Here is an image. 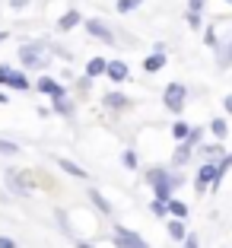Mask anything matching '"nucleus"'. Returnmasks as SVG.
Listing matches in <instances>:
<instances>
[{
    "mask_svg": "<svg viewBox=\"0 0 232 248\" xmlns=\"http://www.w3.org/2000/svg\"><path fill=\"white\" fill-rule=\"evenodd\" d=\"M7 188L13 194L26 197L35 191V178H32V172H22V169H7Z\"/></svg>",
    "mask_w": 232,
    "mask_h": 248,
    "instance_id": "f257e3e1",
    "label": "nucleus"
},
{
    "mask_svg": "<svg viewBox=\"0 0 232 248\" xmlns=\"http://www.w3.org/2000/svg\"><path fill=\"white\" fill-rule=\"evenodd\" d=\"M146 185L150 188H178L182 185V175H175V172H169L166 166H153L150 172H146Z\"/></svg>",
    "mask_w": 232,
    "mask_h": 248,
    "instance_id": "f03ea898",
    "label": "nucleus"
},
{
    "mask_svg": "<svg viewBox=\"0 0 232 248\" xmlns=\"http://www.w3.org/2000/svg\"><path fill=\"white\" fill-rule=\"evenodd\" d=\"M185 99H188V89H185V83H169V86H166L162 102H166V108L172 111V115H178V111L185 108Z\"/></svg>",
    "mask_w": 232,
    "mask_h": 248,
    "instance_id": "7ed1b4c3",
    "label": "nucleus"
},
{
    "mask_svg": "<svg viewBox=\"0 0 232 248\" xmlns=\"http://www.w3.org/2000/svg\"><path fill=\"white\" fill-rule=\"evenodd\" d=\"M111 242H115V248H150L137 232H131V229H124V226H115Z\"/></svg>",
    "mask_w": 232,
    "mask_h": 248,
    "instance_id": "20e7f679",
    "label": "nucleus"
},
{
    "mask_svg": "<svg viewBox=\"0 0 232 248\" xmlns=\"http://www.w3.org/2000/svg\"><path fill=\"white\" fill-rule=\"evenodd\" d=\"M86 32L93 38H99V42H105V45H115L118 38H115V29H111L105 19H86Z\"/></svg>",
    "mask_w": 232,
    "mask_h": 248,
    "instance_id": "39448f33",
    "label": "nucleus"
},
{
    "mask_svg": "<svg viewBox=\"0 0 232 248\" xmlns=\"http://www.w3.org/2000/svg\"><path fill=\"white\" fill-rule=\"evenodd\" d=\"M19 64L22 67H42L45 58H42V42H26L19 48Z\"/></svg>",
    "mask_w": 232,
    "mask_h": 248,
    "instance_id": "423d86ee",
    "label": "nucleus"
},
{
    "mask_svg": "<svg viewBox=\"0 0 232 248\" xmlns=\"http://www.w3.org/2000/svg\"><path fill=\"white\" fill-rule=\"evenodd\" d=\"M207 185H219V175H217V162H203L201 172H197V194H203L207 191Z\"/></svg>",
    "mask_w": 232,
    "mask_h": 248,
    "instance_id": "0eeeda50",
    "label": "nucleus"
},
{
    "mask_svg": "<svg viewBox=\"0 0 232 248\" xmlns=\"http://www.w3.org/2000/svg\"><path fill=\"white\" fill-rule=\"evenodd\" d=\"M102 105H105V108H111V111H127V108H134L131 95H124V93H105Z\"/></svg>",
    "mask_w": 232,
    "mask_h": 248,
    "instance_id": "6e6552de",
    "label": "nucleus"
},
{
    "mask_svg": "<svg viewBox=\"0 0 232 248\" xmlns=\"http://www.w3.org/2000/svg\"><path fill=\"white\" fill-rule=\"evenodd\" d=\"M35 86H38V93L51 95V99H64V86H61L58 80H51V77H42V80H38Z\"/></svg>",
    "mask_w": 232,
    "mask_h": 248,
    "instance_id": "1a4fd4ad",
    "label": "nucleus"
},
{
    "mask_svg": "<svg viewBox=\"0 0 232 248\" xmlns=\"http://www.w3.org/2000/svg\"><path fill=\"white\" fill-rule=\"evenodd\" d=\"M3 86H7V89H16V93H26V89H29V77H26V73H19V70H10L7 80H3Z\"/></svg>",
    "mask_w": 232,
    "mask_h": 248,
    "instance_id": "9d476101",
    "label": "nucleus"
},
{
    "mask_svg": "<svg viewBox=\"0 0 232 248\" xmlns=\"http://www.w3.org/2000/svg\"><path fill=\"white\" fill-rule=\"evenodd\" d=\"M105 73H108V80H111V83H124L131 70H127V64H124V61H108Z\"/></svg>",
    "mask_w": 232,
    "mask_h": 248,
    "instance_id": "9b49d317",
    "label": "nucleus"
},
{
    "mask_svg": "<svg viewBox=\"0 0 232 248\" xmlns=\"http://www.w3.org/2000/svg\"><path fill=\"white\" fill-rule=\"evenodd\" d=\"M83 22V16H80V10H67L64 16H61V22H58V29L61 32H70V29H77Z\"/></svg>",
    "mask_w": 232,
    "mask_h": 248,
    "instance_id": "f8f14e48",
    "label": "nucleus"
},
{
    "mask_svg": "<svg viewBox=\"0 0 232 248\" xmlns=\"http://www.w3.org/2000/svg\"><path fill=\"white\" fill-rule=\"evenodd\" d=\"M162 67H166V54H162V51H153L150 58L143 61V70L146 73H156V70H162Z\"/></svg>",
    "mask_w": 232,
    "mask_h": 248,
    "instance_id": "ddd939ff",
    "label": "nucleus"
},
{
    "mask_svg": "<svg viewBox=\"0 0 232 248\" xmlns=\"http://www.w3.org/2000/svg\"><path fill=\"white\" fill-rule=\"evenodd\" d=\"M58 166L61 169H64V172H67V175H73V178H83V182H86V169H83V166H77V162H70V159H58Z\"/></svg>",
    "mask_w": 232,
    "mask_h": 248,
    "instance_id": "4468645a",
    "label": "nucleus"
},
{
    "mask_svg": "<svg viewBox=\"0 0 232 248\" xmlns=\"http://www.w3.org/2000/svg\"><path fill=\"white\" fill-rule=\"evenodd\" d=\"M105 67H108V61H105V58H93L86 64V77H89V80H93V77H102V73H105Z\"/></svg>",
    "mask_w": 232,
    "mask_h": 248,
    "instance_id": "2eb2a0df",
    "label": "nucleus"
},
{
    "mask_svg": "<svg viewBox=\"0 0 232 248\" xmlns=\"http://www.w3.org/2000/svg\"><path fill=\"white\" fill-rule=\"evenodd\" d=\"M166 207H169V213H172L175 219H182V223L188 219V204H182V201H175V197H172V201H169Z\"/></svg>",
    "mask_w": 232,
    "mask_h": 248,
    "instance_id": "dca6fc26",
    "label": "nucleus"
},
{
    "mask_svg": "<svg viewBox=\"0 0 232 248\" xmlns=\"http://www.w3.org/2000/svg\"><path fill=\"white\" fill-rule=\"evenodd\" d=\"M210 131H213V137H217V140H226V137H229V124H226L223 118H213Z\"/></svg>",
    "mask_w": 232,
    "mask_h": 248,
    "instance_id": "f3484780",
    "label": "nucleus"
},
{
    "mask_svg": "<svg viewBox=\"0 0 232 248\" xmlns=\"http://www.w3.org/2000/svg\"><path fill=\"white\" fill-rule=\"evenodd\" d=\"M188 159H191V146H188V143H178V150H175L172 162H175V166H185Z\"/></svg>",
    "mask_w": 232,
    "mask_h": 248,
    "instance_id": "a211bd4d",
    "label": "nucleus"
},
{
    "mask_svg": "<svg viewBox=\"0 0 232 248\" xmlns=\"http://www.w3.org/2000/svg\"><path fill=\"white\" fill-rule=\"evenodd\" d=\"M89 201H93V204L99 207L102 213H111V204H108V201H105V197H102V194H99L95 188H89Z\"/></svg>",
    "mask_w": 232,
    "mask_h": 248,
    "instance_id": "6ab92c4d",
    "label": "nucleus"
},
{
    "mask_svg": "<svg viewBox=\"0 0 232 248\" xmlns=\"http://www.w3.org/2000/svg\"><path fill=\"white\" fill-rule=\"evenodd\" d=\"M169 235H172V239H178V242H185V223L182 219H172V223H169Z\"/></svg>",
    "mask_w": 232,
    "mask_h": 248,
    "instance_id": "aec40b11",
    "label": "nucleus"
},
{
    "mask_svg": "<svg viewBox=\"0 0 232 248\" xmlns=\"http://www.w3.org/2000/svg\"><path fill=\"white\" fill-rule=\"evenodd\" d=\"M188 134H191V127H188V124H185V121H178V124H175V127H172V137H175V140H182V143H185V140H188Z\"/></svg>",
    "mask_w": 232,
    "mask_h": 248,
    "instance_id": "412c9836",
    "label": "nucleus"
},
{
    "mask_svg": "<svg viewBox=\"0 0 232 248\" xmlns=\"http://www.w3.org/2000/svg\"><path fill=\"white\" fill-rule=\"evenodd\" d=\"M137 162H140V156L134 153V150H124V156H121V166L124 169H137Z\"/></svg>",
    "mask_w": 232,
    "mask_h": 248,
    "instance_id": "4be33fe9",
    "label": "nucleus"
},
{
    "mask_svg": "<svg viewBox=\"0 0 232 248\" xmlns=\"http://www.w3.org/2000/svg\"><path fill=\"white\" fill-rule=\"evenodd\" d=\"M54 111H58V115H64V118H70L73 115V105L67 102V99H54Z\"/></svg>",
    "mask_w": 232,
    "mask_h": 248,
    "instance_id": "5701e85b",
    "label": "nucleus"
},
{
    "mask_svg": "<svg viewBox=\"0 0 232 248\" xmlns=\"http://www.w3.org/2000/svg\"><path fill=\"white\" fill-rule=\"evenodd\" d=\"M16 153H19V146L13 140H0V156H16Z\"/></svg>",
    "mask_w": 232,
    "mask_h": 248,
    "instance_id": "b1692460",
    "label": "nucleus"
},
{
    "mask_svg": "<svg viewBox=\"0 0 232 248\" xmlns=\"http://www.w3.org/2000/svg\"><path fill=\"white\" fill-rule=\"evenodd\" d=\"M229 169H232V153H226V156H223V159H219V162H217V175H219V178H223V175H226V172H229Z\"/></svg>",
    "mask_w": 232,
    "mask_h": 248,
    "instance_id": "393cba45",
    "label": "nucleus"
},
{
    "mask_svg": "<svg viewBox=\"0 0 232 248\" xmlns=\"http://www.w3.org/2000/svg\"><path fill=\"white\" fill-rule=\"evenodd\" d=\"M143 0H118V13H131V10H137Z\"/></svg>",
    "mask_w": 232,
    "mask_h": 248,
    "instance_id": "a878e982",
    "label": "nucleus"
},
{
    "mask_svg": "<svg viewBox=\"0 0 232 248\" xmlns=\"http://www.w3.org/2000/svg\"><path fill=\"white\" fill-rule=\"evenodd\" d=\"M150 210L156 213V217H166V213H169V207L162 204V201H153V204H150Z\"/></svg>",
    "mask_w": 232,
    "mask_h": 248,
    "instance_id": "bb28decb",
    "label": "nucleus"
},
{
    "mask_svg": "<svg viewBox=\"0 0 232 248\" xmlns=\"http://www.w3.org/2000/svg\"><path fill=\"white\" fill-rule=\"evenodd\" d=\"M182 248H201V242H197V235H185V242H182Z\"/></svg>",
    "mask_w": 232,
    "mask_h": 248,
    "instance_id": "cd10ccee",
    "label": "nucleus"
},
{
    "mask_svg": "<svg viewBox=\"0 0 232 248\" xmlns=\"http://www.w3.org/2000/svg\"><path fill=\"white\" fill-rule=\"evenodd\" d=\"M203 10V0H188V13H201Z\"/></svg>",
    "mask_w": 232,
    "mask_h": 248,
    "instance_id": "c85d7f7f",
    "label": "nucleus"
},
{
    "mask_svg": "<svg viewBox=\"0 0 232 248\" xmlns=\"http://www.w3.org/2000/svg\"><path fill=\"white\" fill-rule=\"evenodd\" d=\"M203 45H210V48H217V35H213V32H207V35H203Z\"/></svg>",
    "mask_w": 232,
    "mask_h": 248,
    "instance_id": "c756f323",
    "label": "nucleus"
},
{
    "mask_svg": "<svg viewBox=\"0 0 232 248\" xmlns=\"http://www.w3.org/2000/svg\"><path fill=\"white\" fill-rule=\"evenodd\" d=\"M188 26H201V13H188Z\"/></svg>",
    "mask_w": 232,
    "mask_h": 248,
    "instance_id": "7c9ffc66",
    "label": "nucleus"
},
{
    "mask_svg": "<svg viewBox=\"0 0 232 248\" xmlns=\"http://www.w3.org/2000/svg\"><path fill=\"white\" fill-rule=\"evenodd\" d=\"M10 7H13V10H22V7H29V0H10Z\"/></svg>",
    "mask_w": 232,
    "mask_h": 248,
    "instance_id": "2f4dec72",
    "label": "nucleus"
},
{
    "mask_svg": "<svg viewBox=\"0 0 232 248\" xmlns=\"http://www.w3.org/2000/svg\"><path fill=\"white\" fill-rule=\"evenodd\" d=\"M10 70H13V67H10V64H0V83L7 80V73H10Z\"/></svg>",
    "mask_w": 232,
    "mask_h": 248,
    "instance_id": "473e14b6",
    "label": "nucleus"
},
{
    "mask_svg": "<svg viewBox=\"0 0 232 248\" xmlns=\"http://www.w3.org/2000/svg\"><path fill=\"white\" fill-rule=\"evenodd\" d=\"M0 248H16L13 239H7V235H0Z\"/></svg>",
    "mask_w": 232,
    "mask_h": 248,
    "instance_id": "72a5a7b5",
    "label": "nucleus"
},
{
    "mask_svg": "<svg viewBox=\"0 0 232 248\" xmlns=\"http://www.w3.org/2000/svg\"><path fill=\"white\" fill-rule=\"evenodd\" d=\"M223 108H226V115H232V95H226V102H223Z\"/></svg>",
    "mask_w": 232,
    "mask_h": 248,
    "instance_id": "f704fd0d",
    "label": "nucleus"
},
{
    "mask_svg": "<svg viewBox=\"0 0 232 248\" xmlns=\"http://www.w3.org/2000/svg\"><path fill=\"white\" fill-rule=\"evenodd\" d=\"M77 248H93L89 242H83V239H77Z\"/></svg>",
    "mask_w": 232,
    "mask_h": 248,
    "instance_id": "c9c22d12",
    "label": "nucleus"
},
{
    "mask_svg": "<svg viewBox=\"0 0 232 248\" xmlns=\"http://www.w3.org/2000/svg\"><path fill=\"white\" fill-rule=\"evenodd\" d=\"M7 35H10V32H0V42H7Z\"/></svg>",
    "mask_w": 232,
    "mask_h": 248,
    "instance_id": "e433bc0d",
    "label": "nucleus"
},
{
    "mask_svg": "<svg viewBox=\"0 0 232 248\" xmlns=\"http://www.w3.org/2000/svg\"><path fill=\"white\" fill-rule=\"evenodd\" d=\"M3 102H7V95H3V93H0V105H3Z\"/></svg>",
    "mask_w": 232,
    "mask_h": 248,
    "instance_id": "4c0bfd02",
    "label": "nucleus"
},
{
    "mask_svg": "<svg viewBox=\"0 0 232 248\" xmlns=\"http://www.w3.org/2000/svg\"><path fill=\"white\" fill-rule=\"evenodd\" d=\"M226 3H232V0H226Z\"/></svg>",
    "mask_w": 232,
    "mask_h": 248,
    "instance_id": "58836bf2",
    "label": "nucleus"
}]
</instances>
